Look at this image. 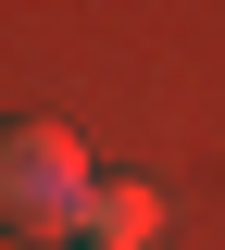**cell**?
I'll return each mask as SVG.
<instances>
[{
	"mask_svg": "<svg viewBox=\"0 0 225 250\" xmlns=\"http://www.w3.org/2000/svg\"><path fill=\"white\" fill-rule=\"evenodd\" d=\"M88 150H75L63 125H0V238H75L88 250Z\"/></svg>",
	"mask_w": 225,
	"mask_h": 250,
	"instance_id": "obj_1",
	"label": "cell"
},
{
	"mask_svg": "<svg viewBox=\"0 0 225 250\" xmlns=\"http://www.w3.org/2000/svg\"><path fill=\"white\" fill-rule=\"evenodd\" d=\"M150 225H163V188L100 175V200H88V250H150Z\"/></svg>",
	"mask_w": 225,
	"mask_h": 250,
	"instance_id": "obj_2",
	"label": "cell"
}]
</instances>
